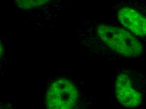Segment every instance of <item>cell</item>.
<instances>
[{
	"instance_id": "6",
	"label": "cell",
	"mask_w": 146,
	"mask_h": 109,
	"mask_svg": "<svg viewBox=\"0 0 146 109\" xmlns=\"http://www.w3.org/2000/svg\"><path fill=\"white\" fill-rule=\"evenodd\" d=\"M4 103V102H1V109H16V107L14 104L9 102H6V104Z\"/></svg>"
},
{
	"instance_id": "5",
	"label": "cell",
	"mask_w": 146,
	"mask_h": 109,
	"mask_svg": "<svg viewBox=\"0 0 146 109\" xmlns=\"http://www.w3.org/2000/svg\"><path fill=\"white\" fill-rule=\"evenodd\" d=\"M17 7L35 19L55 21L58 20L66 3L53 0H18Z\"/></svg>"
},
{
	"instance_id": "1",
	"label": "cell",
	"mask_w": 146,
	"mask_h": 109,
	"mask_svg": "<svg viewBox=\"0 0 146 109\" xmlns=\"http://www.w3.org/2000/svg\"><path fill=\"white\" fill-rule=\"evenodd\" d=\"M76 39L86 53L107 60H135L146 57V45L111 21H87Z\"/></svg>"
},
{
	"instance_id": "2",
	"label": "cell",
	"mask_w": 146,
	"mask_h": 109,
	"mask_svg": "<svg viewBox=\"0 0 146 109\" xmlns=\"http://www.w3.org/2000/svg\"><path fill=\"white\" fill-rule=\"evenodd\" d=\"M42 84L41 109H91L93 98L84 84L65 73L48 76Z\"/></svg>"
},
{
	"instance_id": "4",
	"label": "cell",
	"mask_w": 146,
	"mask_h": 109,
	"mask_svg": "<svg viewBox=\"0 0 146 109\" xmlns=\"http://www.w3.org/2000/svg\"><path fill=\"white\" fill-rule=\"evenodd\" d=\"M110 20L146 45V1L139 0L112 3Z\"/></svg>"
},
{
	"instance_id": "3",
	"label": "cell",
	"mask_w": 146,
	"mask_h": 109,
	"mask_svg": "<svg viewBox=\"0 0 146 109\" xmlns=\"http://www.w3.org/2000/svg\"><path fill=\"white\" fill-rule=\"evenodd\" d=\"M114 106L120 109H138L146 101V74L133 67L123 68L112 81Z\"/></svg>"
}]
</instances>
